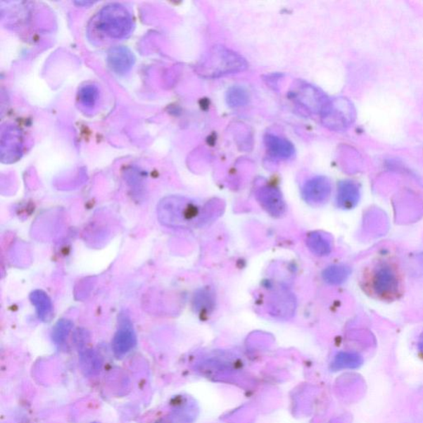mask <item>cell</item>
Instances as JSON below:
<instances>
[{"label": "cell", "instance_id": "cell-6", "mask_svg": "<svg viewBox=\"0 0 423 423\" xmlns=\"http://www.w3.org/2000/svg\"><path fill=\"white\" fill-rule=\"evenodd\" d=\"M331 184L325 177H317L312 178L304 184L303 188V197L307 203L321 204L324 203L330 196Z\"/></svg>", "mask_w": 423, "mask_h": 423}, {"label": "cell", "instance_id": "cell-13", "mask_svg": "<svg viewBox=\"0 0 423 423\" xmlns=\"http://www.w3.org/2000/svg\"><path fill=\"white\" fill-rule=\"evenodd\" d=\"M351 270L345 265H332L327 268L322 277L327 283L331 284H340L346 282L349 277Z\"/></svg>", "mask_w": 423, "mask_h": 423}, {"label": "cell", "instance_id": "cell-19", "mask_svg": "<svg viewBox=\"0 0 423 423\" xmlns=\"http://www.w3.org/2000/svg\"><path fill=\"white\" fill-rule=\"evenodd\" d=\"M82 93V101H84L87 103H93V101L95 99V96H94L95 92H94V90L92 91L91 88L85 89L84 90V91Z\"/></svg>", "mask_w": 423, "mask_h": 423}, {"label": "cell", "instance_id": "cell-16", "mask_svg": "<svg viewBox=\"0 0 423 423\" xmlns=\"http://www.w3.org/2000/svg\"><path fill=\"white\" fill-rule=\"evenodd\" d=\"M227 103L231 107H241L248 101V94L246 90L240 87L232 88L227 92Z\"/></svg>", "mask_w": 423, "mask_h": 423}, {"label": "cell", "instance_id": "cell-2", "mask_svg": "<svg viewBox=\"0 0 423 423\" xmlns=\"http://www.w3.org/2000/svg\"><path fill=\"white\" fill-rule=\"evenodd\" d=\"M168 206H165L163 208L169 209L172 211L169 215H166L165 222L171 223L172 226L188 227L196 225L197 223L206 222V211L208 206L199 207L192 202L188 201H169Z\"/></svg>", "mask_w": 423, "mask_h": 423}, {"label": "cell", "instance_id": "cell-1", "mask_svg": "<svg viewBox=\"0 0 423 423\" xmlns=\"http://www.w3.org/2000/svg\"><path fill=\"white\" fill-rule=\"evenodd\" d=\"M246 61L226 47L216 46L206 61V74L213 77L239 72L246 68Z\"/></svg>", "mask_w": 423, "mask_h": 423}, {"label": "cell", "instance_id": "cell-15", "mask_svg": "<svg viewBox=\"0 0 423 423\" xmlns=\"http://www.w3.org/2000/svg\"><path fill=\"white\" fill-rule=\"evenodd\" d=\"M363 359L356 353H341L336 358V365L337 367L355 369L360 367Z\"/></svg>", "mask_w": 423, "mask_h": 423}, {"label": "cell", "instance_id": "cell-3", "mask_svg": "<svg viewBox=\"0 0 423 423\" xmlns=\"http://www.w3.org/2000/svg\"><path fill=\"white\" fill-rule=\"evenodd\" d=\"M102 28L112 37H121L130 30V18L125 8L111 7L101 14Z\"/></svg>", "mask_w": 423, "mask_h": 423}, {"label": "cell", "instance_id": "cell-21", "mask_svg": "<svg viewBox=\"0 0 423 423\" xmlns=\"http://www.w3.org/2000/svg\"><path fill=\"white\" fill-rule=\"evenodd\" d=\"M94 423H97V422H94Z\"/></svg>", "mask_w": 423, "mask_h": 423}, {"label": "cell", "instance_id": "cell-7", "mask_svg": "<svg viewBox=\"0 0 423 423\" xmlns=\"http://www.w3.org/2000/svg\"><path fill=\"white\" fill-rule=\"evenodd\" d=\"M258 198L260 206L274 217L283 215L286 209L282 194L277 188H261L258 193Z\"/></svg>", "mask_w": 423, "mask_h": 423}, {"label": "cell", "instance_id": "cell-11", "mask_svg": "<svg viewBox=\"0 0 423 423\" xmlns=\"http://www.w3.org/2000/svg\"><path fill=\"white\" fill-rule=\"evenodd\" d=\"M265 144L270 154L274 158L289 159L292 158L294 154V147L291 142L277 135H266Z\"/></svg>", "mask_w": 423, "mask_h": 423}, {"label": "cell", "instance_id": "cell-17", "mask_svg": "<svg viewBox=\"0 0 423 423\" xmlns=\"http://www.w3.org/2000/svg\"><path fill=\"white\" fill-rule=\"evenodd\" d=\"M83 370L89 374L97 372L99 368V362L97 356L91 353H87L82 356Z\"/></svg>", "mask_w": 423, "mask_h": 423}, {"label": "cell", "instance_id": "cell-9", "mask_svg": "<svg viewBox=\"0 0 423 423\" xmlns=\"http://www.w3.org/2000/svg\"><path fill=\"white\" fill-rule=\"evenodd\" d=\"M360 190L358 184L353 182L340 183L337 191L336 202L339 208L343 209L353 208L358 203Z\"/></svg>", "mask_w": 423, "mask_h": 423}, {"label": "cell", "instance_id": "cell-5", "mask_svg": "<svg viewBox=\"0 0 423 423\" xmlns=\"http://www.w3.org/2000/svg\"><path fill=\"white\" fill-rule=\"evenodd\" d=\"M292 94L299 104L315 113H322L329 104L324 94L312 85L301 84Z\"/></svg>", "mask_w": 423, "mask_h": 423}, {"label": "cell", "instance_id": "cell-14", "mask_svg": "<svg viewBox=\"0 0 423 423\" xmlns=\"http://www.w3.org/2000/svg\"><path fill=\"white\" fill-rule=\"evenodd\" d=\"M31 301L36 306L38 316L42 320H49L51 313V303L46 294L39 291L33 292Z\"/></svg>", "mask_w": 423, "mask_h": 423}, {"label": "cell", "instance_id": "cell-18", "mask_svg": "<svg viewBox=\"0 0 423 423\" xmlns=\"http://www.w3.org/2000/svg\"><path fill=\"white\" fill-rule=\"evenodd\" d=\"M58 329H56L54 332V339L56 341H61L65 339V335H68L69 327L61 325L59 323Z\"/></svg>", "mask_w": 423, "mask_h": 423}, {"label": "cell", "instance_id": "cell-10", "mask_svg": "<svg viewBox=\"0 0 423 423\" xmlns=\"http://www.w3.org/2000/svg\"><path fill=\"white\" fill-rule=\"evenodd\" d=\"M108 64L111 69L118 74H125L133 65L132 52L125 47H116L108 53Z\"/></svg>", "mask_w": 423, "mask_h": 423}, {"label": "cell", "instance_id": "cell-20", "mask_svg": "<svg viewBox=\"0 0 423 423\" xmlns=\"http://www.w3.org/2000/svg\"><path fill=\"white\" fill-rule=\"evenodd\" d=\"M418 348H419V351L423 354V334L420 337L419 342H418Z\"/></svg>", "mask_w": 423, "mask_h": 423}, {"label": "cell", "instance_id": "cell-12", "mask_svg": "<svg viewBox=\"0 0 423 423\" xmlns=\"http://www.w3.org/2000/svg\"><path fill=\"white\" fill-rule=\"evenodd\" d=\"M308 246L313 253L318 255L329 254L332 250V242L329 237L318 232L308 236Z\"/></svg>", "mask_w": 423, "mask_h": 423}, {"label": "cell", "instance_id": "cell-8", "mask_svg": "<svg viewBox=\"0 0 423 423\" xmlns=\"http://www.w3.org/2000/svg\"><path fill=\"white\" fill-rule=\"evenodd\" d=\"M137 343V339L134 332L130 327H122L113 337V350L114 354L118 356H122L134 348Z\"/></svg>", "mask_w": 423, "mask_h": 423}, {"label": "cell", "instance_id": "cell-4", "mask_svg": "<svg viewBox=\"0 0 423 423\" xmlns=\"http://www.w3.org/2000/svg\"><path fill=\"white\" fill-rule=\"evenodd\" d=\"M372 287L379 296L391 298L396 296L398 289L397 274L389 266L379 267L374 274Z\"/></svg>", "mask_w": 423, "mask_h": 423}]
</instances>
